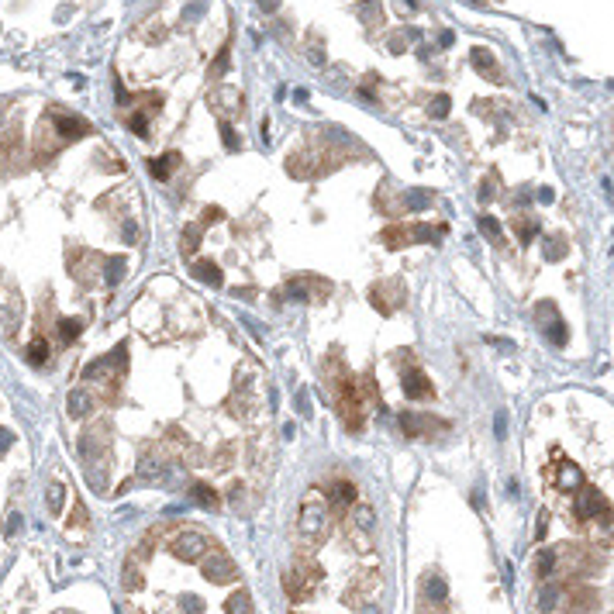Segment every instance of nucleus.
<instances>
[{
    "mask_svg": "<svg viewBox=\"0 0 614 614\" xmlns=\"http://www.w3.org/2000/svg\"><path fill=\"white\" fill-rule=\"evenodd\" d=\"M328 528H331V504L321 497L318 490H311L300 501V511H297V542L304 549H318L321 542L328 538Z\"/></svg>",
    "mask_w": 614,
    "mask_h": 614,
    "instance_id": "1",
    "label": "nucleus"
},
{
    "mask_svg": "<svg viewBox=\"0 0 614 614\" xmlns=\"http://www.w3.org/2000/svg\"><path fill=\"white\" fill-rule=\"evenodd\" d=\"M573 514H576V521H580L584 528H590V525L608 528V525H611V504H608V497H604L597 487H580V490H576V497H573Z\"/></svg>",
    "mask_w": 614,
    "mask_h": 614,
    "instance_id": "2",
    "label": "nucleus"
},
{
    "mask_svg": "<svg viewBox=\"0 0 614 614\" xmlns=\"http://www.w3.org/2000/svg\"><path fill=\"white\" fill-rule=\"evenodd\" d=\"M445 232H449L445 224H387L380 232V241L387 249H407L418 241H438Z\"/></svg>",
    "mask_w": 614,
    "mask_h": 614,
    "instance_id": "3",
    "label": "nucleus"
},
{
    "mask_svg": "<svg viewBox=\"0 0 614 614\" xmlns=\"http://www.w3.org/2000/svg\"><path fill=\"white\" fill-rule=\"evenodd\" d=\"M125 370H128V346H118V348H110L107 356L93 359V363L83 370V380H93V383H97V380H107V390H110V401H114V390H118Z\"/></svg>",
    "mask_w": 614,
    "mask_h": 614,
    "instance_id": "4",
    "label": "nucleus"
},
{
    "mask_svg": "<svg viewBox=\"0 0 614 614\" xmlns=\"http://www.w3.org/2000/svg\"><path fill=\"white\" fill-rule=\"evenodd\" d=\"M259 363H252V359H241L239 370H235V383H232V401H228V407H232V414H239V418H249V407L256 404V380H259V370H256Z\"/></svg>",
    "mask_w": 614,
    "mask_h": 614,
    "instance_id": "5",
    "label": "nucleus"
},
{
    "mask_svg": "<svg viewBox=\"0 0 614 614\" xmlns=\"http://www.w3.org/2000/svg\"><path fill=\"white\" fill-rule=\"evenodd\" d=\"M321 580V566L318 562H311L307 556H297L294 566L283 573V590H287V597L290 601H307L311 593H314V584Z\"/></svg>",
    "mask_w": 614,
    "mask_h": 614,
    "instance_id": "6",
    "label": "nucleus"
},
{
    "mask_svg": "<svg viewBox=\"0 0 614 614\" xmlns=\"http://www.w3.org/2000/svg\"><path fill=\"white\" fill-rule=\"evenodd\" d=\"M283 297H290V300H304V304H321L324 297L331 294V283L324 280V276H311V273H300V276H290L287 280V287L280 290Z\"/></svg>",
    "mask_w": 614,
    "mask_h": 614,
    "instance_id": "7",
    "label": "nucleus"
},
{
    "mask_svg": "<svg viewBox=\"0 0 614 614\" xmlns=\"http://www.w3.org/2000/svg\"><path fill=\"white\" fill-rule=\"evenodd\" d=\"M404 300H407L404 280H380V283L370 287V304L380 314H394L397 307H404Z\"/></svg>",
    "mask_w": 614,
    "mask_h": 614,
    "instance_id": "8",
    "label": "nucleus"
},
{
    "mask_svg": "<svg viewBox=\"0 0 614 614\" xmlns=\"http://www.w3.org/2000/svg\"><path fill=\"white\" fill-rule=\"evenodd\" d=\"M49 125L55 128V135L62 142H80V138H86V135L93 132L86 118L73 114V110H59V107H49Z\"/></svg>",
    "mask_w": 614,
    "mask_h": 614,
    "instance_id": "9",
    "label": "nucleus"
},
{
    "mask_svg": "<svg viewBox=\"0 0 614 614\" xmlns=\"http://www.w3.org/2000/svg\"><path fill=\"white\" fill-rule=\"evenodd\" d=\"M404 359H407V363L401 366V387H404V394H407L411 401H431V397H435V387H431V380L421 373V366H418V363H411V352H404Z\"/></svg>",
    "mask_w": 614,
    "mask_h": 614,
    "instance_id": "10",
    "label": "nucleus"
},
{
    "mask_svg": "<svg viewBox=\"0 0 614 614\" xmlns=\"http://www.w3.org/2000/svg\"><path fill=\"white\" fill-rule=\"evenodd\" d=\"M535 321H538L542 335H545L552 346H566V324H562L559 311H556L552 300H542V304L535 307Z\"/></svg>",
    "mask_w": 614,
    "mask_h": 614,
    "instance_id": "11",
    "label": "nucleus"
},
{
    "mask_svg": "<svg viewBox=\"0 0 614 614\" xmlns=\"http://www.w3.org/2000/svg\"><path fill=\"white\" fill-rule=\"evenodd\" d=\"M401 428H404V435H411V438H418V435L431 438V435H442V431L449 428V421L431 418V414H414V411H404V414H401Z\"/></svg>",
    "mask_w": 614,
    "mask_h": 614,
    "instance_id": "12",
    "label": "nucleus"
},
{
    "mask_svg": "<svg viewBox=\"0 0 614 614\" xmlns=\"http://www.w3.org/2000/svg\"><path fill=\"white\" fill-rule=\"evenodd\" d=\"M200 573H204V580H211V584H228V580L239 576L235 562L228 559L224 552H211V556H204V559H200Z\"/></svg>",
    "mask_w": 614,
    "mask_h": 614,
    "instance_id": "13",
    "label": "nucleus"
},
{
    "mask_svg": "<svg viewBox=\"0 0 614 614\" xmlns=\"http://www.w3.org/2000/svg\"><path fill=\"white\" fill-rule=\"evenodd\" d=\"M173 556L176 559H187V562H197L204 559V535L197 532V528H183V532L173 538Z\"/></svg>",
    "mask_w": 614,
    "mask_h": 614,
    "instance_id": "14",
    "label": "nucleus"
},
{
    "mask_svg": "<svg viewBox=\"0 0 614 614\" xmlns=\"http://www.w3.org/2000/svg\"><path fill=\"white\" fill-rule=\"evenodd\" d=\"M107 442H110V425L107 421H97V425H90L86 431H83L80 438V453L83 459L90 462V459H101L107 449Z\"/></svg>",
    "mask_w": 614,
    "mask_h": 614,
    "instance_id": "15",
    "label": "nucleus"
},
{
    "mask_svg": "<svg viewBox=\"0 0 614 614\" xmlns=\"http://www.w3.org/2000/svg\"><path fill=\"white\" fill-rule=\"evenodd\" d=\"M138 477L152 483H159L166 477V453H162V445H145L142 449V455H138Z\"/></svg>",
    "mask_w": 614,
    "mask_h": 614,
    "instance_id": "16",
    "label": "nucleus"
},
{
    "mask_svg": "<svg viewBox=\"0 0 614 614\" xmlns=\"http://www.w3.org/2000/svg\"><path fill=\"white\" fill-rule=\"evenodd\" d=\"M328 504H331V511L342 518L348 508H356L359 501H356V487H352V480H346V477H339V480L328 483Z\"/></svg>",
    "mask_w": 614,
    "mask_h": 614,
    "instance_id": "17",
    "label": "nucleus"
},
{
    "mask_svg": "<svg viewBox=\"0 0 614 614\" xmlns=\"http://www.w3.org/2000/svg\"><path fill=\"white\" fill-rule=\"evenodd\" d=\"M207 104L217 110V118H221V121H228V114L241 110V93L235 90V86H217V90H211V93H207Z\"/></svg>",
    "mask_w": 614,
    "mask_h": 614,
    "instance_id": "18",
    "label": "nucleus"
},
{
    "mask_svg": "<svg viewBox=\"0 0 614 614\" xmlns=\"http://www.w3.org/2000/svg\"><path fill=\"white\" fill-rule=\"evenodd\" d=\"M59 145H62V138L55 135V128H52V135H49V125H42V128H38V135H35L31 156H35V162H38V166H45V162H52V156L59 152Z\"/></svg>",
    "mask_w": 614,
    "mask_h": 614,
    "instance_id": "19",
    "label": "nucleus"
},
{
    "mask_svg": "<svg viewBox=\"0 0 614 614\" xmlns=\"http://www.w3.org/2000/svg\"><path fill=\"white\" fill-rule=\"evenodd\" d=\"M552 487L559 490V494H576L580 487H584V477H580V466L576 462H569V459H559V470H556V477H552Z\"/></svg>",
    "mask_w": 614,
    "mask_h": 614,
    "instance_id": "20",
    "label": "nucleus"
},
{
    "mask_svg": "<svg viewBox=\"0 0 614 614\" xmlns=\"http://www.w3.org/2000/svg\"><path fill=\"white\" fill-rule=\"evenodd\" d=\"M18 324H21V294H18V287H7V294H4V335L11 339L18 331Z\"/></svg>",
    "mask_w": 614,
    "mask_h": 614,
    "instance_id": "21",
    "label": "nucleus"
},
{
    "mask_svg": "<svg viewBox=\"0 0 614 614\" xmlns=\"http://www.w3.org/2000/svg\"><path fill=\"white\" fill-rule=\"evenodd\" d=\"M470 59H473V69H477L480 76H487L490 83L504 80V73L497 69V59H494V52H490V49H483V45H480V49H473V52H470Z\"/></svg>",
    "mask_w": 614,
    "mask_h": 614,
    "instance_id": "22",
    "label": "nucleus"
},
{
    "mask_svg": "<svg viewBox=\"0 0 614 614\" xmlns=\"http://www.w3.org/2000/svg\"><path fill=\"white\" fill-rule=\"evenodd\" d=\"M66 411H69V418H73V421L90 418V411H93V394H90V390H83V387L69 390V397H66Z\"/></svg>",
    "mask_w": 614,
    "mask_h": 614,
    "instance_id": "23",
    "label": "nucleus"
},
{
    "mask_svg": "<svg viewBox=\"0 0 614 614\" xmlns=\"http://www.w3.org/2000/svg\"><path fill=\"white\" fill-rule=\"evenodd\" d=\"M162 104V93H156V101H152V107H142V110H135L132 118H128V128H132L138 138H149V118L159 110Z\"/></svg>",
    "mask_w": 614,
    "mask_h": 614,
    "instance_id": "24",
    "label": "nucleus"
},
{
    "mask_svg": "<svg viewBox=\"0 0 614 614\" xmlns=\"http://www.w3.org/2000/svg\"><path fill=\"white\" fill-rule=\"evenodd\" d=\"M190 273H193L197 280L211 283V287H221V283H224V273H221V266H217V263H211V259H200V263H193V266H190Z\"/></svg>",
    "mask_w": 614,
    "mask_h": 614,
    "instance_id": "25",
    "label": "nucleus"
},
{
    "mask_svg": "<svg viewBox=\"0 0 614 614\" xmlns=\"http://www.w3.org/2000/svg\"><path fill=\"white\" fill-rule=\"evenodd\" d=\"M176 166H180V156H176V152H162L159 159L149 162V173H152L156 180H169Z\"/></svg>",
    "mask_w": 614,
    "mask_h": 614,
    "instance_id": "26",
    "label": "nucleus"
},
{
    "mask_svg": "<svg viewBox=\"0 0 614 614\" xmlns=\"http://www.w3.org/2000/svg\"><path fill=\"white\" fill-rule=\"evenodd\" d=\"M121 584H125V590H142L145 587V573L138 569V556H128L125 573H121Z\"/></svg>",
    "mask_w": 614,
    "mask_h": 614,
    "instance_id": "27",
    "label": "nucleus"
},
{
    "mask_svg": "<svg viewBox=\"0 0 614 614\" xmlns=\"http://www.w3.org/2000/svg\"><path fill=\"white\" fill-rule=\"evenodd\" d=\"M125 273H128V259H125V256H110L104 263V283L118 287V283L125 280Z\"/></svg>",
    "mask_w": 614,
    "mask_h": 614,
    "instance_id": "28",
    "label": "nucleus"
},
{
    "mask_svg": "<svg viewBox=\"0 0 614 614\" xmlns=\"http://www.w3.org/2000/svg\"><path fill=\"white\" fill-rule=\"evenodd\" d=\"M428 197H431L428 190H407V193L401 197V204H397L394 211H421V207H428V204H431Z\"/></svg>",
    "mask_w": 614,
    "mask_h": 614,
    "instance_id": "29",
    "label": "nucleus"
},
{
    "mask_svg": "<svg viewBox=\"0 0 614 614\" xmlns=\"http://www.w3.org/2000/svg\"><path fill=\"white\" fill-rule=\"evenodd\" d=\"M228 66H232V42H224V45L217 49V55H214V62H211V69H207V76H211V80H221Z\"/></svg>",
    "mask_w": 614,
    "mask_h": 614,
    "instance_id": "30",
    "label": "nucleus"
},
{
    "mask_svg": "<svg viewBox=\"0 0 614 614\" xmlns=\"http://www.w3.org/2000/svg\"><path fill=\"white\" fill-rule=\"evenodd\" d=\"M200 239H204V224H200V221L187 224V232H183V241H180V249H183V256H187V259L193 256V252H197Z\"/></svg>",
    "mask_w": 614,
    "mask_h": 614,
    "instance_id": "31",
    "label": "nucleus"
},
{
    "mask_svg": "<svg viewBox=\"0 0 614 614\" xmlns=\"http://www.w3.org/2000/svg\"><path fill=\"white\" fill-rule=\"evenodd\" d=\"M224 614H256L252 611V597L245 590H235L228 601H224Z\"/></svg>",
    "mask_w": 614,
    "mask_h": 614,
    "instance_id": "32",
    "label": "nucleus"
},
{
    "mask_svg": "<svg viewBox=\"0 0 614 614\" xmlns=\"http://www.w3.org/2000/svg\"><path fill=\"white\" fill-rule=\"evenodd\" d=\"M376 584H380V576H370V580H366V576H363V580H356V590H348L346 593V604H359V601H363V597H370V593H373L376 590Z\"/></svg>",
    "mask_w": 614,
    "mask_h": 614,
    "instance_id": "33",
    "label": "nucleus"
},
{
    "mask_svg": "<svg viewBox=\"0 0 614 614\" xmlns=\"http://www.w3.org/2000/svg\"><path fill=\"white\" fill-rule=\"evenodd\" d=\"M28 363H31V366H45V363H49V342H45L42 335L31 339V346H28Z\"/></svg>",
    "mask_w": 614,
    "mask_h": 614,
    "instance_id": "34",
    "label": "nucleus"
},
{
    "mask_svg": "<svg viewBox=\"0 0 614 614\" xmlns=\"http://www.w3.org/2000/svg\"><path fill=\"white\" fill-rule=\"evenodd\" d=\"M193 501H200L204 508H221V497H217V490H211L207 483H193Z\"/></svg>",
    "mask_w": 614,
    "mask_h": 614,
    "instance_id": "35",
    "label": "nucleus"
},
{
    "mask_svg": "<svg viewBox=\"0 0 614 614\" xmlns=\"http://www.w3.org/2000/svg\"><path fill=\"white\" fill-rule=\"evenodd\" d=\"M83 331V318H59V339L62 342H76Z\"/></svg>",
    "mask_w": 614,
    "mask_h": 614,
    "instance_id": "36",
    "label": "nucleus"
},
{
    "mask_svg": "<svg viewBox=\"0 0 614 614\" xmlns=\"http://www.w3.org/2000/svg\"><path fill=\"white\" fill-rule=\"evenodd\" d=\"M514 235H518L521 245H532V239L538 235V224L528 221V217H518V221H514Z\"/></svg>",
    "mask_w": 614,
    "mask_h": 614,
    "instance_id": "37",
    "label": "nucleus"
},
{
    "mask_svg": "<svg viewBox=\"0 0 614 614\" xmlns=\"http://www.w3.org/2000/svg\"><path fill=\"white\" fill-rule=\"evenodd\" d=\"M62 501H66V487H62V483H49V490H45V504H49L52 514L62 511Z\"/></svg>",
    "mask_w": 614,
    "mask_h": 614,
    "instance_id": "38",
    "label": "nucleus"
},
{
    "mask_svg": "<svg viewBox=\"0 0 614 614\" xmlns=\"http://www.w3.org/2000/svg\"><path fill=\"white\" fill-rule=\"evenodd\" d=\"M373 525H376L373 508H370V504H356V528H359V532H370Z\"/></svg>",
    "mask_w": 614,
    "mask_h": 614,
    "instance_id": "39",
    "label": "nucleus"
},
{
    "mask_svg": "<svg viewBox=\"0 0 614 614\" xmlns=\"http://www.w3.org/2000/svg\"><path fill=\"white\" fill-rule=\"evenodd\" d=\"M425 593H428V601H435V604H442L445 597H449V587H445V580H438V576H431L425 584Z\"/></svg>",
    "mask_w": 614,
    "mask_h": 614,
    "instance_id": "40",
    "label": "nucleus"
},
{
    "mask_svg": "<svg viewBox=\"0 0 614 614\" xmlns=\"http://www.w3.org/2000/svg\"><path fill=\"white\" fill-rule=\"evenodd\" d=\"M480 232L490 241H501V221H497V217H490V214H483V217H480Z\"/></svg>",
    "mask_w": 614,
    "mask_h": 614,
    "instance_id": "41",
    "label": "nucleus"
},
{
    "mask_svg": "<svg viewBox=\"0 0 614 614\" xmlns=\"http://www.w3.org/2000/svg\"><path fill=\"white\" fill-rule=\"evenodd\" d=\"M445 114H449V97L445 93H438V97L428 101V118H445Z\"/></svg>",
    "mask_w": 614,
    "mask_h": 614,
    "instance_id": "42",
    "label": "nucleus"
},
{
    "mask_svg": "<svg viewBox=\"0 0 614 614\" xmlns=\"http://www.w3.org/2000/svg\"><path fill=\"white\" fill-rule=\"evenodd\" d=\"M180 608H183V614H204V601L197 593H183L180 597Z\"/></svg>",
    "mask_w": 614,
    "mask_h": 614,
    "instance_id": "43",
    "label": "nucleus"
},
{
    "mask_svg": "<svg viewBox=\"0 0 614 614\" xmlns=\"http://www.w3.org/2000/svg\"><path fill=\"white\" fill-rule=\"evenodd\" d=\"M414 38H418V31H397V38H390V52H404Z\"/></svg>",
    "mask_w": 614,
    "mask_h": 614,
    "instance_id": "44",
    "label": "nucleus"
},
{
    "mask_svg": "<svg viewBox=\"0 0 614 614\" xmlns=\"http://www.w3.org/2000/svg\"><path fill=\"white\" fill-rule=\"evenodd\" d=\"M221 142H224V145H228V149H232V152H235V149H241V142H239V132H235V128H232V125H228V121H221Z\"/></svg>",
    "mask_w": 614,
    "mask_h": 614,
    "instance_id": "45",
    "label": "nucleus"
},
{
    "mask_svg": "<svg viewBox=\"0 0 614 614\" xmlns=\"http://www.w3.org/2000/svg\"><path fill=\"white\" fill-rule=\"evenodd\" d=\"M562 252H566V241H562V239H549V241H545V259H562Z\"/></svg>",
    "mask_w": 614,
    "mask_h": 614,
    "instance_id": "46",
    "label": "nucleus"
},
{
    "mask_svg": "<svg viewBox=\"0 0 614 614\" xmlns=\"http://www.w3.org/2000/svg\"><path fill=\"white\" fill-rule=\"evenodd\" d=\"M114 97H118V104H121V107L132 104V93H128V90L121 86V80H114Z\"/></svg>",
    "mask_w": 614,
    "mask_h": 614,
    "instance_id": "47",
    "label": "nucleus"
},
{
    "mask_svg": "<svg viewBox=\"0 0 614 614\" xmlns=\"http://www.w3.org/2000/svg\"><path fill=\"white\" fill-rule=\"evenodd\" d=\"M80 525H86V511H83V504H76L73 518H69V528H80Z\"/></svg>",
    "mask_w": 614,
    "mask_h": 614,
    "instance_id": "48",
    "label": "nucleus"
},
{
    "mask_svg": "<svg viewBox=\"0 0 614 614\" xmlns=\"http://www.w3.org/2000/svg\"><path fill=\"white\" fill-rule=\"evenodd\" d=\"M121 239H125V241H138V224H135V221H125V232H121Z\"/></svg>",
    "mask_w": 614,
    "mask_h": 614,
    "instance_id": "49",
    "label": "nucleus"
},
{
    "mask_svg": "<svg viewBox=\"0 0 614 614\" xmlns=\"http://www.w3.org/2000/svg\"><path fill=\"white\" fill-rule=\"evenodd\" d=\"M18 528H21V514H11V518H7V525H4V532L18 535Z\"/></svg>",
    "mask_w": 614,
    "mask_h": 614,
    "instance_id": "50",
    "label": "nucleus"
},
{
    "mask_svg": "<svg viewBox=\"0 0 614 614\" xmlns=\"http://www.w3.org/2000/svg\"><path fill=\"white\" fill-rule=\"evenodd\" d=\"M221 217H224V214H221V207H207V211H204V221H200V224L207 228V221H221Z\"/></svg>",
    "mask_w": 614,
    "mask_h": 614,
    "instance_id": "51",
    "label": "nucleus"
},
{
    "mask_svg": "<svg viewBox=\"0 0 614 614\" xmlns=\"http://www.w3.org/2000/svg\"><path fill=\"white\" fill-rule=\"evenodd\" d=\"M11 442H14V435L4 428V431H0V445H4V453H7V445H11Z\"/></svg>",
    "mask_w": 614,
    "mask_h": 614,
    "instance_id": "52",
    "label": "nucleus"
},
{
    "mask_svg": "<svg viewBox=\"0 0 614 614\" xmlns=\"http://www.w3.org/2000/svg\"><path fill=\"white\" fill-rule=\"evenodd\" d=\"M125 614H142V611L138 608H125Z\"/></svg>",
    "mask_w": 614,
    "mask_h": 614,
    "instance_id": "53",
    "label": "nucleus"
},
{
    "mask_svg": "<svg viewBox=\"0 0 614 614\" xmlns=\"http://www.w3.org/2000/svg\"><path fill=\"white\" fill-rule=\"evenodd\" d=\"M363 614H376V611H373V608H370V611H363Z\"/></svg>",
    "mask_w": 614,
    "mask_h": 614,
    "instance_id": "54",
    "label": "nucleus"
}]
</instances>
